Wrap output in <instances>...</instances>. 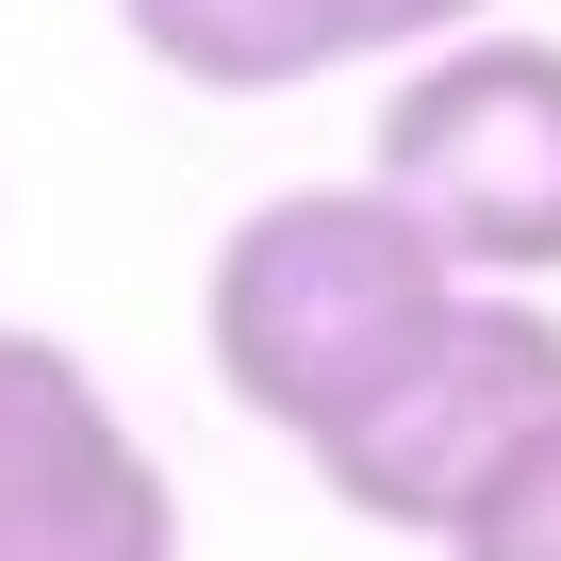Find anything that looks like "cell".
Instances as JSON below:
<instances>
[{"mask_svg": "<svg viewBox=\"0 0 561 561\" xmlns=\"http://www.w3.org/2000/svg\"><path fill=\"white\" fill-rule=\"evenodd\" d=\"M462 298V264L413 198L380 182H298V198H264L215 231V280H198V347H215V397L264 413L280 446H331Z\"/></svg>", "mask_w": 561, "mask_h": 561, "instance_id": "6da1fadb", "label": "cell"}, {"mask_svg": "<svg viewBox=\"0 0 561 561\" xmlns=\"http://www.w3.org/2000/svg\"><path fill=\"white\" fill-rule=\"evenodd\" d=\"M364 182L413 198L462 280H528V298H545V280H561V34L479 18V34L413 50L397 100H380Z\"/></svg>", "mask_w": 561, "mask_h": 561, "instance_id": "7a4b0ae2", "label": "cell"}, {"mask_svg": "<svg viewBox=\"0 0 561 561\" xmlns=\"http://www.w3.org/2000/svg\"><path fill=\"white\" fill-rule=\"evenodd\" d=\"M561 413V298H528V280H462L446 298V331L314 446V479H331V512H364V528H462V495L528 446Z\"/></svg>", "mask_w": 561, "mask_h": 561, "instance_id": "3957f363", "label": "cell"}, {"mask_svg": "<svg viewBox=\"0 0 561 561\" xmlns=\"http://www.w3.org/2000/svg\"><path fill=\"white\" fill-rule=\"evenodd\" d=\"M0 561H182V479L67 331H0Z\"/></svg>", "mask_w": 561, "mask_h": 561, "instance_id": "277c9868", "label": "cell"}, {"mask_svg": "<svg viewBox=\"0 0 561 561\" xmlns=\"http://www.w3.org/2000/svg\"><path fill=\"white\" fill-rule=\"evenodd\" d=\"M479 18L495 0H116V34L198 100H298L331 67H413Z\"/></svg>", "mask_w": 561, "mask_h": 561, "instance_id": "5b68a950", "label": "cell"}, {"mask_svg": "<svg viewBox=\"0 0 561 561\" xmlns=\"http://www.w3.org/2000/svg\"><path fill=\"white\" fill-rule=\"evenodd\" d=\"M446 561H561V413L462 495V528H446Z\"/></svg>", "mask_w": 561, "mask_h": 561, "instance_id": "8992f818", "label": "cell"}]
</instances>
